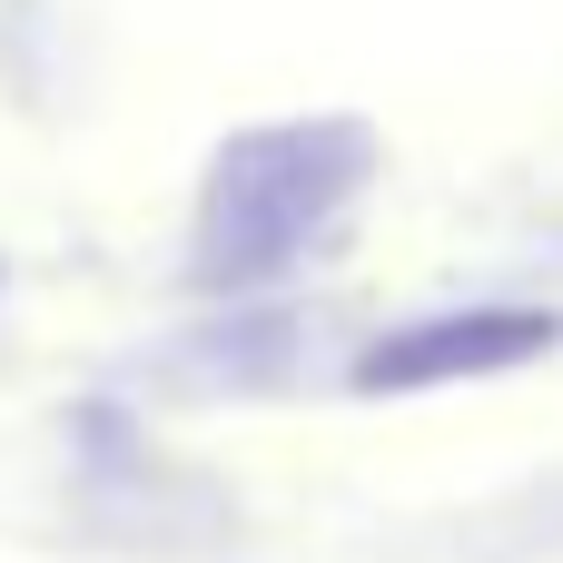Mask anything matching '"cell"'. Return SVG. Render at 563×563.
<instances>
[{"label":"cell","mask_w":563,"mask_h":563,"mask_svg":"<svg viewBox=\"0 0 563 563\" xmlns=\"http://www.w3.org/2000/svg\"><path fill=\"white\" fill-rule=\"evenodd\" d=\"M376 148L356 119H287V129H247L198 208V277L208 287H257L277 277L356 188H366Z\"/></svg>","instance_id":"1"},{"label":"cell","mask_w":563,"mask_h":563,"mask_svg":"<svg viewBox=\"0 0 563 563\" xmlns=\"http://www.w3.org/2000/svg\"><path fill=\"white\" fill-rule=\"evenodd\" d=\"M563 336V317L544 307H455V317H416L396 336H376L356 356V386L366 396H416V386H465V376H505V366H534Z\"/></svg>","instance_id":"2"}]
</instances>
